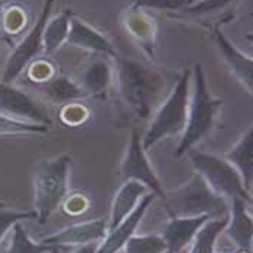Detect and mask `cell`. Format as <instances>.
<instances>
[{
  "mask_svg": "<svg viewBox=\"0 0 253 253\" xmlns=\"http://www.w3.org/2000/svg\"><path fill=\"white\" fill-rule=\"evenodd\" d=\"M190 80L191 71L185 70L176 81L171 94L156 112L154 120L149 125V129L142 137V146L145 151L151 149L165 137L184 132L190 103Z\"/></svg>",
  "mask_w": 253,
  "mask_h": 253,
  "instance_id": "5",
  "label": "cell"
},
{
  "mask_svg": "<svg viewBox=\"0 0 253 253\" xmlns=\"http://www.w3.org/2000/svg\"><path fill=\"white\" fill-rule=\"evenodd\" d=\"M197 0H136L135 7L158 9V10H184Z\"/></svg>",
  "mask_w": 253,
  "mask_h": 253,
  "instance_id": "26",
  "label": "cell"
},
{
  "mask_svg": "<svg viewBox=\"0 0 253 253\" xmlns=\"http://www.w3.org/2000/svg\"><path fill=\"white\" fill-rule=\"evenodd\" d=\"M125 253H167V245L159 234H133L123 246Z\"/></svg>",
  "mask_w": 253,
  "mask_h": 253,
  "instance_id": "23",
  "label": "cell"
},
{
  "mask_svg": "<svg viewBox=\"0 0 253 253\" xmlns=\"http://www.w3.org/2000/svg\"><path fill=\"white\" fill-rule=\"evenodd\" d=\"M28 218H37V211L35 210L15 211V210L6 209L0 203V240L4 237V234L9 232L10 227H13L16 223H19L22 220H28Z\"/></svg>",
  "mask_w": 253,
  "mask_h": 253,
  "instance_id": "25",
  "label": "cell"
},
{
  "mask_svg": "<svg viewBox=\"0 0 253 253\" xmlns=\"http://www.w3.org/2000/svg\"><path fill=\"white\" fill-rule=\"evenodd\" d=\"M188 156L195 172L203 176L214 193L224 198H240L252 204V197L245 188L242 176L227 159L195 149H190Z\"/></svg>",
  "mask_w": 253,
  "mask_h": 253,
  "instance_id": "6",
  "label": "cell"
},
{
  "mask_svg": "<svg viewBox=\"0 0 253 253\" xmlns=\"http://www.w3.org/2000/svg\"><path fill=\"white\" fill-rule=\"evenodd\" d=\"M43 93L46 94L51 103L61 106L74 103L80 98L85 97V93L83 91L80 84L65 76L52 77L46 83H43Z\"/></svg>",
  "mask_w": 253,
  "mask_h": 253,
  "instance_id": "19",
  "label": "cell"
},
{
  "mask_svg": "<svg viewBox=\"0 0 253 253\" xmlns=\"http://www.w3.org/2000/svg\"><path fill=\"white\" fill-rule=\"evenodd\" d=\"M149 191L151 190L146 185L137 182L135 179H126L125 184L117 190L116 195L113 198L110 218L107 221V232L115 229L119 223H122L127 215L130 214L136 209L142 197L148 194Z\"/></svg>",
  "mask_w": 253,
  "mask_h": 253,
  "instance_id": "15",
  "label": "cell"
},
{
  "mask_svg": "<svg viewBox=\"0 0 253 253\" xmlns=\"http://www.w3.org/2000/svg\"><path fill=\"white\" fill-rule=\"evenodd\" d=\"M214 41L223 54L227 67L230 68L232 74L237 78L243 87L248 88L249 93H252L253 87V61L251 57L240 52L229 39L224 37V34L220 31V28L214 29Z\"/></svg>",
  "mask_w": 253,
  "mask_h": 253,
  "instance_id": "14",
  "label": "cell"
},
{
  "mask_svg": "<svg viewBox=\"0 0 253 253\" xmlns=\"http://www.w3.org/2000/svg\"><path fill=\"white\" fill-rule=\"evenodd\" d=\"M106 234H107V221L103 218H97V220H90L65 227L64 230L52 236H48L41 242L43 245L70 248V246H83L97 242L104 239Z\"/></svg>",
  "mask_w": 253,
  "mask_h": 253,
  "instance_id": "11",
  "label": "cell"
},
{
  "mask_svg": "<svg viewBox=\"0 0 253 253\" xmlns=\"http://www.w3.org/2000/svg\"><path fill=\"white\" fill-rule=\"evenodd\" d=\"M119 172L123 179H135L137 182L146 185L161 200L165 198V191L149 162L146 151L142 146V137L136 129H133L130 133V142L125 159L122 161Z\"/></svg>",
  "mask_w": 253,
  "mask_h": 253,
  "instance_id": "8",
  "label": "cell"
},
{
  "mask_svg": "<svg viewBox=\"0 0 253 253\" xmlns=\"http://www.w3.org/2000/svg\"><path fill=\"white\" fill-rule=\"evenodd\" d=\"M67 43L71 46L91 51V52L110 55L115 58L117 57L115 48L109 42V39H106V37H103L94 28H91L90 25H87L85 22L77 19V18H71L70 20V31H68V37H67Z\"/></svg>",
  "mask_w": 253,
  "mask_h": 253,
  "instance_id": "13",
  "label": "cell"
},
{
  "mask_svg": "<svg viewBox=\"0 0 253 253\" xmlns=\"http://www.w3.org/2000/svg\"><path fill=\"white\" fill-rule=\"evenodd\" d=\"M88 117V112L84 106L78 103H68L61 109V119L68 126H78L84 123Z\"/></svg>",
  "mask_w": 253,
  "mask_h": 253,
  "instance_id": "27",
  "label": "cell"
},
{
  "mask_svg": "<svg viewBox=\"0 0 253 253\" xmlns=\"http://www.w3.org/2000/svg\"><path fill=\"white\" fill-rule=\"evenodd\" d=\"M52 6H54V0H45L38 20L35 22L32 29L26 34V37L16 45V48L13 49V52L7 59L4 73L1 77V83L10 84L13 80H16L23 73V70L31 64V61L37 58L39 52L43 49L42 34H43V28H45L46 22L51 16Z\"/></svg>",
  "mask_w": 253,
  "mask_h": 253,
  "instance_id": "7",
  "label": "cell"
},
{
  "mask_svg": "<svg viewBox=\"0 0 253 253\" xmlns=\"http://www.w3.org/2000/svg\"><path fill=\"white\" fill-rule=\"evenodd\" d=\"M226 234L242 251H251L253 237V221L246 210V201L240 198L232 200L229 207V221L224 229Z\"/></svg>",
  "mask_w": 253,
  "mask_h": 253,
  "instance_id": "16",
  "label": "cell"
},
{
  "mask_svg": "<svg viewBox=\"0 0 253 253\" xmlns=\"http://www.w3.org/2000/svg\"><path fill=\"white\" fill-rule=\"evenodd\" d=\"M0 113L6 116L52 126V119L48 112L29 94L19 88L0 81Z\"/></svg>",
  "mask_w": 253,
  "mask_h": 253,
  "instance_id": "9",
  "label": "cell"
},
{
  "mask_svg": "<svg viewBox=\"0 0 253 253\" xmlns=\"http://www.w3.org/2000/svg\"><path fill=\"white\" fill-rule=\"evenodd\" d=\"M209 218V215L171 217V220L167 223L165 232L162 234L167 245V253H179L187 246H190L200 227Z\"/></svg>",
  "mask_w": 253,
  "mask_h": 253,
  "instance_id": "12",
  "label": "cell"
},
{
  "mask_svg": "<svg viewBox=\"0 0 253 253\" xmlns=\"http://www.w3.org/2000/svg\"><path fill=\"white\" fill-rule=\"evenodd\" d=\"M229 221V214L218 218H209L195 234L190 253H214L215 242L224 232Z\"/></svg>",
  "mask_w": 253,
  "mask_h": 253,
  "instance_id": "21",
  "label": "cell"
},
{
  "mask_svg": "<svg viewBox=\"0 0 253 253\" xmlns=\"http://www.w3.org/2000/svg\"><path fill=\"white\" fill-rule=\"evenodd\" d=\"M97 249V246L94 243H88V245H83L78 249H76L73 253H94Z\"/></svg>",
  "mask_w": 253,
  "mask_h": 253,
  "instance_id": "30",
  "label": "cell"
},
{
  "mask_svg": "<svg viewBox=\"0 0 253 253\" xmlns=\"http://www.w3.org/2000/svg\"><path fill=\"white\" fill-rule=\"evenodd\" d=\"M71 156L67 154L54 159L39 161L34 171V201L39 224H45L54 214L68 191Z\"/></svg>",
  "mask_w": 253,
  "mask_h": 253,
  "instance_id": "3",
  "label": "cell"
},
{
  "mask_svg": "<svg viewBox=\"0 0 253 253\" xmlns=\"http://www.w3.org/2000/svg\"><path fill=\"white\" fill-rule=\"evenodd\" d=\"M70 20H71L70 10H64L57 16H54L52 19H48L42 34V45L46 54H54L64 42H67Z\"/></svg>",
  "mask_w": 253,
  "mask_h": 253,
  "instance_id": "20",
  "label": "cell"
},
{
  "mask_svg": "<svg viewBox=\"0 0 253 253\" xmlns=\"http://www.w3.org/2000/svg\"><path fill=\"white\" fill-rule=\"evenodd\" d=\"M48 126L41 123H32L0 113V135H32V133H46Z\"/></svg>",
  "mask_w": 253,
  "mask_h": 253,
  "instance_id": "24",
  "label": "cell"
},
{
  "mask_svg": "<svg viewBox=\"0 0 253 253\" xmlns=\"http://www.w3.org/2000/svg\"><path fill=\"white\" fill-rule=\"evenodd\" d=\"M193 77V93H190L187 123L175 151L176 158L185 155L194 145L213 132L217 115L223 107V100L214 98L209 91L201 64L194 65Z\"/></svg>",
  "mask_w": 253,
  "mask_h": 253,
  "instance_id": "1",
  "label": "cell"
},
{
  "mask_svg": "<svg viewBox=\"0 0 253 253\" xmlns=\"http://www.w3.org/2000/svg\"><path fill=\"white\" fill-rule=\"evenodd\" d=\"M162 201L171 217L209 215L218 218L229 214L227 198L214 193L197 172L175 191L165 193Z\"/></svg>",
  "mask_w": 253,
  "mask_h": 253,
  "instance_id": "4",
  "label": "cell"
},
{
  "mask_svg": "<svg viewBox=\"0 0 253 253\" xmlns=\"http://www.w3.org/2000/svg\"><path fill=\"white\" fill-rule=\"evenodd\" d=\"M236 171L242 176L245 188L251 193L253 184V127L245 132V135L237 140V143L224 155Z\"/></svg>",
  "mask_w": 253,
  "mask_h": 253,
  "instance_id": "17",
  "label": "cell"
},
{
  "mask_svg": "<svg viewBox=\"0 0 253 253\" xmlns=\"http://www.w3.org/2000/svg\"><path fill=\"white\" fill-rule=\"evenodd\" d=\"M112 68L107 61L97 58L91 61L81 74L80 87L85 96H100L104 94L112 84Z\"/></svg>",
  "mask_w": 253,
  "mask_h": 253,
  "instance_id": "18",
  "label": "cell"
},
{
  "mask_svg": "<svg viewBox=\"0 0 253 253\" xmlns=\"http://www.w3.org/2000/svg\"><path fill=\"white\" fill-rule=\"evenodd\" d=\"M230 1H233V0H197L194 4L184 9V12L191 13V15L209 13V12H214V10H218L224 6H227Z\"/></svg>",
  "mask_w": 253,
  "mask_h": 253,
  "instance_id": "28",
  "label": "cell"
},
{
  "mask_svg": "<svg viewBox=\"0 0 253 253\" xmlns=\"http://www.w3.org/2000/svg\"><path fill=\"white\" fill-rule=\"evenodd\" d=\"M4 29H3V9H1V3H0V37H3Z\"/></svg>",
  "mask_w": 253,
  "mask_h": 253,
  "instance_id": "31",
  "label": "cell"
},
{
  "mask_svg": "<svg viewBox=\"0 0 253 253\" xmlns=\"http://www.w3.org/2000/svg\"><path fill=\"white\" fill-rule=\"evenodd\" d=\"M155 194L152 191H149L148 194L142 197V200L139 201L136 209L127 215L122 223H119L115 229L109 230L107 234L104 236L101 245L97 246L94 253H117L123 249V246L126 245V242L135 234L139 223L142 221L143 215L146 213V210L149 209L151 203L154 201Z\"/></svg>",
  "mask_w": 253,
  "mask_h": 253,
  "instance_id": "10",
  "label": "cell"
},
{
  "mask_svg": "<svg viewBox=\"0 0 253 253\" xmlns=\"http://www.w3.org/2000/svg\"><path fill=\"white\" fill-rule=\"evenodd\" d=\"M65 249L67 248L62 246H51L43 245L42 242H34L19 221L13 226V237L6 253H58Z\"/></svg>",
  "mask_w": 253,
  "mask_h": 253,
  "instance_id": "22",
  "label": "cell"
},
{
  "mask_svg": "<svg viewBox=\"0 0 253 253\" xmlns=\"http://www.w3.org/2000/svg\"><path fill=\"white\" fill-rule=\"evenodd\" d=\"M116 59L120 97L132 113L139 119H146L158 94L162 91V74L130 58L116 57Z\"/></svg>",
  "mask_w": 253,
  "mask_h": 253,
  "instance_id": "2",
  "label": "cell"
},
{
  "mask_svg": "<svg viewBox=\"0 0 253 253\" xmlns=\"http://www.w3.org/2000/svg\"><path fill=\"white\" fill-rule=\"evenodd\" d=\"M64 204V211L70 215H78L84 213L88 207V200L81 194L71 195V198H67L62 201Z\"/></svg>",
  "mask_w": 253,
  "mask_h": 253,
  "instance_id": "29",
  "label": "cell"
}]
</instances>
